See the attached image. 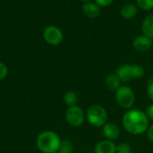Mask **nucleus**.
I'll return each instance as SVG.
<instances>
[{"instance_id": "1a4fd4ad", "label": "nucleus", "mask_w": 153, "mask_h": 153, "mask_svg": "<svg viewBox=\"0 0 153 153\" xmlns=\"http://www.w3.org/2000/svg\"><path fill=\"white\" fill-rule=\"evenodd\" d=\"M153 45V41L145 35L138 36L134 40L133 46L139 52L148 51Z\"/></svg>"}, {"instance_id": "423d86ee", "label": "nucleus", "mask_w": 153, "mask_h": 153, "mask_svg": "<svg viewBox=\"0 0 153 153\" xmlns=\"http://www.w3.org/2000/svg\"><path fill=\"white\" fill-rule=\"evenodd\" d=\"M86 119L84 111L78 106L68 107L65 112V120L67 124L73 127H80Z\"/></svg>"}, {"instance_id": "4be33fe9", "label": "nucleus", "mask_w": 153, "mask_h": 153, "mask_svg": "<svg viewBox=\"0 0 153 153\" xmlns=\"http://www.w3.org/2000/svg\"><path fill=\"white\" fill-rule=\"evenodd\" d=\"M95 1L97 5H99L100 6H103V7L110 5L113 2V0H95Z\"/></svg>"}, {"instance_id": "9b49d317", "label": "nucleus", "mask_w": 153, "mask_h": 153, "mask_svg": "<svg viewBox=\"0 0 153 153\" xmlns=\"http://www.w3.org/2000/svg\"><path fill=\"white\" fill-rule=\"evenodd\" d=\"M83 13L85 14L86 16L89 18H96L100 15V10L98 5L93 4V3H85L82 6Z\"/></svg>"}, {"instance_id": "2eb2a0df", "label": "nucleus", "mask_w": 153, "mask_h": 153, "mask_svg": "<svg viewBox=\"0 0 153 153\" xmlns=\"http://www.w3.org/2000/svg\"><path fill=\"white\" fill-rule=\"evenodd\" d=\"M64 102L69 107L76 106V104L78 102V96H77L76 93H74V91H71V90L66 91L64 95Z\"/></svg>"}, {"instance_id": "f03ea898", "label": "nucleus", "mask_w": 153, "mask_h": 153, "mask_svg": "<svg viewBox=\"0 0 153 153\" xmlns=\"http://www.w3.org/2000/svg\"><path fill=\"white\" fill-rule=\"evenodd\" d=\"M61 142L62 141L59 135L48 130L41 132L36 139L38 149L43 153H56L60 148Z\"/></svg>"}, {"instance_id": "ddd939ff", "label": "nucleus", "mask_w": 153, "mask_h": 153, "mask_svg": "<svg viewBox=\"0 0 153 153\" xmlns=\"http://www.w3.org/2000/svg\"><path fill=\"white\" fill-rule=\"evenodd\" d=\"M142 30L145 36L153 41V14H150L145 18L142 26Z\"/></svg>"}, {"instance_id": "20e7f679", "label": "nucleus", "mask_w": 153, "mask_h": 153, "mask_svg": "<svg viewBox=\"0 0 153 153\" xmlns=\"http://www.w3.org/2000/svg\"><path fill=\"white\" fill-rule=\"evenodd\" d=\"M144 74V69L138 64H124L116 70V75L121 82H128L132 78H142Z\"/></svg>"}, {"instance_id": "b1692460", "label": "nucleus", "mask_w": 153, "mask_h": 153, "mask_svg": "<svg viewBox=\"0 0 153 153\" xmlns=\"http://www.w3.org/2000/svg\"><path fill=\"white\" fill-rule=\"evenodd\" d=\"M81 1H83V2H88V1H90V0H81Z\"/></svg>"}, {"instance_id": "9d476101", "label": "nucleus", "mask_w": 153, "mask_h": 153, "mask_svg": "<svg viewBox=\"0 0 153 153\" xmlns=\"http://www.w3.org/2000/svg\"><path fill=\"white\" fill-rule=\"evenodd\" d=\"M116 146L112 141L103 140L96 144L94 153H116Z\"/></svg>"}, {"instance_id": "0eeeda50", "label": "nucleus", "mask_w": 153, "mask_h": 153, "mask_svg": "<svg viewBox=\"0 0 153 153\" xmlns=\"http://www.w3.org/2000/svg\"><path fill=\"white\" fill-rule=\"evenodd\" d=\"M43 38L50 45H58L63 41V33L59 28L50 25L45 28L43 32Z\"/></svg>"}, {"instance_id": "412c9836", "label": "nucleus", "mask_w": 153, "mask_h": 153, "mask_svg": "<svg viewBox=\"0 0 153 153\" xmlns=\"http://www.w3.org/2000/svg\"><path fill=\"white\" fill-rule=\"evenodd\" d=\"M145 114H146V115H147V117H148L149 120L153 121V104L150 105V106L146 108Z\"/></svg>"}, {"instance_id": "6ab92c4d", "label": "nucleus", "mask_w": 153, "mask_h": 153, "mask_svg": "<svg viewBox=\"0 0 153 153\" xmlns=\"http://www.w3.org/2000/svg\"><path fill=\"white\" fill-rule=\"evenodd\" d=\"M7 74H8L7 66L4 62L0 61V80L4 79L7 76Z\"/></svg>"}, {"instance_id": "aec40b11", "label": "nucleus", "mask_w": 153, "mask_h": 153, "mask_svg": "<svg viewBox=\"0 0 153 153\" xmlns=\"http://www.w3.org/2000/svg\"><path fill=\"white\" fill-rule=\"evenodd\" d=\"M147 94L148 96L150 97V99L153 102V79H150L149 84H148V87H147Z\"/></svg>"}, {"instance_id": "4468645a", "label": "nucleus", "mask_w": 153, "mask_h": 153, "mask_svg": "<svg viewBox=\"0 0 153 153\" xmlns=\"http://www.w3.org/2000/svg\"><path fill=\"white\" fill-rule=\"evenodd\" d=\"M137 7L134 5H131V4H128V5H126L122 7L121 9V15L124 17V18H126V19H131L133 17L135 16V14H137Z\"/></svg>"}, {"instance_id": "f3484780", "label": "nucleus", "mask_w": 153, "mask_h": 153, "mask_svg": "<svg viewBox=\"0 0 153 153\" xmlns=\"http://www.w3.org/2000/svg\"><path fill=\"white\" fill-rule=\"evenodd\" d=\"M116 153H132V147L127 142H120L116 146Z\"/></svg>"}, {"instance_id": "39448f33", "label": "nucleus", "mask_w": 153, "mask_h": 153, "mask_svg": "<svg viewBox=\"0 0 153 153\" xmlns=\"http://www.w3.org/2000/svg\"><path fill=\"white\" fill-rule=\"evenodd\" d=\"M116 100L122 108L130 109L135 102L134 92L128 86H121L116 91Z\"/></svg>"}, {"instance_id": "f257e3e1", "label": "nucleus", "mask_w": 153, "mask_h": 153, "mask_svg": "<svg viewBox=\"0 0 153 153\" xmlns=\"http://www.w3.org/2000/svg\"><path fill=\"white\" fill-rule=\"evenodd\" d=\"M122 124L125 130L134 135L143 134L149 128V119L145 112L139 109L127 110L122 117Z\"/></svg>"}, {"instance_id": "f8f14e48", "label": "nucleus", "mask_w": 153, "mask_h": 153, "mask_svg": "<svg viewBox=\"0 0 153 153\" xmlns=\"http://www.w3.org/2000/svg\"><path fill=\"white\" fill-rule=\"evenodd\" d=\"M121 83H122L121 80L119 79V78L116 74L108 75L105 80V84H106L107 88L108 90H111V91H117L121 87Z\"/></svg>"}, {"instance_id": "5701e85b", "label": "nucleus", "mask_w": 153, "mask_h": 153, "mask_svg": "<svg viewBox=\"0 0 153 153\" xmlns=\"http://www.w3.org/2000/svg\"><path fill=\"white\" fill-rule=\"evenodd\" d=\"M147 137L152 142H153V124L149 126V128L147 130Z\"/></svg>"}, {"instance_id": "6e6552de", "label": "nucleus", "mask_w": 153, "mask_h": 153, "mask_svg": "<svg viewBox=\"0 0 153 153\" xmlns=\"http://www.w3.org/2000/svg\"><path fill=\"white\" fill-rule=\"evenodd\" d=\"M102 133L105 136L106 140L114 141L118 138L120 135V129L117 124L113 122H108L102 127Z\"/></svg>"}, {"instance_id": "7ed1b4c3", "label": "nucleus", "mask_w": 153, "mask_h": 153, "mask_svg": "<svg viewBox=\"0 0 153 153\" xmlns=\"http://www.w3.org/2000/svg\"><path fill=\"white\" fill-rule=\"evenodd\" d=\"M85 115L89 124L94 127L100 128L103 127L108 123V112L103 106L100 105L91 106L87 109Z\"/></svg>"}, {"instance_id": "dca6fc26", "label": "nucleus", "mask_w": 153, "mask_h": 153, "mask_svg": "<svg viewBox=\"0 0 153 153\" xmlns=\"http://www.w3.org/2000/svg\"><path fill=\"white\" fill-rule=\"evenodd\" d=\"M74 145L70 141H62L60 148L56 153H73Z\"/></svg>"}, {"instance_id": "a211bd4d", "label": "nucleus", "mask_w": 153, "mask_h": 153, "mask_svg": "<svg viewBox=\"0 0 153 153\" xmlns=\"http://www.w3.org/2000/svg\"><path fill=\"white\" fill-rule=\"evenodd\" d=\"M137 5L143 10H151L153 8V0H137Z\"/></svg>"}]
</instances>
